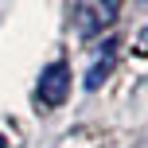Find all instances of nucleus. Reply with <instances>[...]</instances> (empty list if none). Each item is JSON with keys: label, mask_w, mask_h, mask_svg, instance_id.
Masks as SVG:
<instances>
[{"label": "nucleus", "mask_w": 148, "mask_h": 148, "mask_svg": "<svg viewBox=\"0 0 148 148\" xmlns=\"http://www.w3.org/2000/svg\"><path fill=\"white\" fill-rule=\"evenodd\" d=\"M121 4L117 0H105V4H74V27H78V35H97L101 27H109L113 20H117Z\"/></svg>", "instance_id": "nucleus-1"}, {"label": "nucleus", "mask_w": 148, "mask_h": 148, "mask_svg": "<svg viewBox=\"0 0 148 148\" xmlns=\"http://www.w3.org/2000/svg\"><path fill=\"white\" fill-rule=\"evenodd\" d=\"M66 94H70V66L66 62H51L39 74V101L47 109H55V105L66 101Z\"/></svg>", "instance_id": "nucleus-2"}, {"label": "nucleus", "mask_w": 148, "mask_h": 148, "mask_svg": "<svg viewBox=\"0 0 148 148\" xmlns=\"http://www.w3.org/2000/svg\"><path fill=\"white\" fill-rule=\"evenodd\" d=\"M101 47H105V51H101V59H97L94 66H90V74H86V90H97L105 78H109V70H113V59H117V43L109 39V43H101Z\"/></svg>", "instance_id": "nucleus-3"}, {"label": "nucleus", "mask_w": 148, "mask_h": 148, "mask_svg": "<svg viewBox=\"0 0 148 148\" xmlns=\"http://www.w3.org/2000/svg\"><path fill=\"white\" fill-rule=\"evenodd\" d=\"M0 148H4V136H0Z\"/></svg>", "instance_id": "nucleus-4"}]
</instances>
